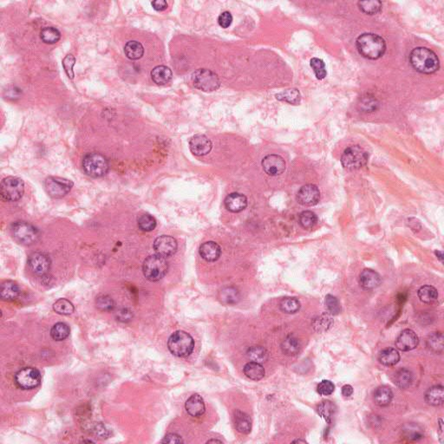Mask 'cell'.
Returning a JSON list of instances; mask_svg holds the SVG:
<instances>
[{
    "mask_svg": "<svg viewBox=\"0 0 444 444\" xmlns=\"http://www.w3.org/2000/svg\"><path fill=\"white\" fill-rule=\"evenodd\" d=\"M357 52L363 58L376 60L382 58L386 52V43L379 35L363 33L356 41Z\"/></svg>",
    "mask_w": 444,
    "mask_h": 444,
    "instance_id": "obj_1",
    "label": "cell"
},
{
    "mask_svg": "<svg viewBox=\"0 0 444 444\" xmlns=\"http://www.w3.org/2000/svg\"><path fill=\"white\" fill-rule=\"evenodd\" d=\"M409 63L416 72L433 74L440 68V61L433 51L426 47H417L409 54Z\"/></svg>",
    "mask_w": 444,
    "mask_h": 444,
    "instance_id": "obj_2",
    "label": "cell"
},
{
    "mask_svg": "<svg viewBox=\"0 0 444 444\" xmlns=\"http://www.w3.org/2000/svg\"><path fill=\"white\" fill-rule=\"evenodd\" d=\"M168 347L170 352L175 357H186L193 352L195 340L188 332L177 331L169 337Z\"/></svg>",
    "mask_w": 444,
    "mask_h": 444,
    "instance_id": "obj_3",
    "label": "cell"
},
{
    "mask_svg": "<svg viewBox=\"0 0 444 444\" xmlns=\"http://www.w3.org/2000/svg\"><path fill=\"white\" fill-rule=\"evenodd\" d=\"M169 271V264L164 257L158 254L148 257L143 265V274L148 280L156 282L159 281Z\"/></svg>",
    "mask_w": 444,
    "mask_h": 444,
    "instance_id": "obj_4",
    "label": "cell"
},
{
    "mask_svg": "<svg viewBox=\"0 0 444 444\" xmlns=\"http://www.w3.org/2000/svg\"><path fill=\"white\" fill-rule=\"evenodd\" d=\"M109 162L105 156L99 153H90L84 157L83 169L89 176L98 178L107 174Z\"/></svg>",
    "mask_w": 444,
    "mask_h": 444,
    "instance_id": "obj_5",
    "label": "cell"
},
{
    "mask_svg": "<svg viewBox=\"0 0 444 444\" xmlns=\"http://www.w3.org/2000/svg\"><path fill=\"white\" fill-rule=\"evenodd\" d=\"M367 162H368V154L363 148L358 145H353L347 148L341 157L342 165L344 169L348 170L361 169L363 166L366 165Z\"/></svg>",
    "mask_w": 444,
    "mask_h": 444,
    "instance_id": "obj_6",
    "label": "cell"
},
{
    "mask_svg": "<svg viewBox=\"0 0 444 444\" xmlns=\"http://www.w3.org/2000/svg\"><path fill=\"white\" fill-rule=\"evenodd\" d=\"M192 82L195 88L205 92L216 91L221 86L217 74L208 69H199L192 74Z\"/></svg>",
    "mask_w": 444,
    "mask_h": 444,
    "instance_id": "obj_7",
    "label": "cell"
},
{
    "mask_svg": "<svg viewBox=\"0 0 444 444\" xmlns=\"http://www.w3.org/2000/svg\"><path fill=\"white\" fill-rule=\"evenodd\" d=\"M11 229L14 240L25 246L33 245L39 240V230L32 224L26 221L14 222Z\"/></svg>",
    "mask_w": 444,
    "mask_h": 444,
    "instance_id": "obj_8",
    "label": "cell"
},
{
    "mask_svg": "<svg viewBox=\"0 0 444 444\" xmlns=\"http://www.w3.org/2000/svg\"><path fill=\"white\" fill-rule=\"evenodd\" d=\"M25 192V183L22 179L9 176L4 179L0 185V193L3 200L17 201L20 200Z\"/></svg>",
    "mask_w": 444,
    "mask_h": 444,
    "instance_id": "obj_9",
    "label": "cell"
},
{
    "mask_svg": "<svg viewBox=\"0 0 444 444\" xmlns=\"http://www.w3.org/2000/svg\"><path fill=\"white\" fill-rule=\"evenodd\" d=\"M73 187V182L67 179L50 176L45 181V188L47 194L52 198L65 197Z\"/></svg>",
    "mask_w": 444,
    "mask_h": 444,
    "instance_id": "obj_10",
    "label": "cell"
},
{
    "mask_svg": "<svg viewBox=\"0 0 444 444\" xmlns=\"http://www.w3.org/2000/svg\"><path fill=\"white\" fill-rule=\"evenodd\" d=\"M15 382L21 389H35L41 382V374L35 368L26 367L16 373Z\"/></svg>",
    "mask_w": 444,
    "mask_h": 444,
    "instance_id": "obj_11",
    "label": "cell"
},
{
    "mask_svg": "<svg viewBox=\"0 0 444 444\" xmlns=\"http://www.w3.org/2000/svg\"><path fill=\"white\" fill-rule=\"evenodd\" d=\"M296 198L299 204L311 207L318 204L320 200V191L319 188L314 184H306L298 190Z\"/></svg>",
    "mask_w": 444,
    "mask_h": 444,
    "instance_id": "obj_12",
    "label": "cell"
},
{
    "mask_svg": "<svg viewBox=\"0 0 444 444\" xmlns=\"http://www.w3.org/2000/svg\"><path fill=\"white\" fill-rule=\"evenodd\" d=\"M51 259L50 257L44 253H33L28 259V265L30 268L35 274L39 276L46 275L51 268Z\"/></svg>",
    "mask_w": 444,
    "mask_h": 444,
    "instance_id": "obj_13",
    "label": "cell"
},
{
    "mask_svg": "<svg viewBox=\"0 0 444 444\" xmlns=\"http://www.w3.org/2000/svg\"><path fill=\"white\" fill-rule=\"evenodd\" d=\"M177 241L175 238L169 236V235H162L156 238L154 242V249L156 251V254L160 256L169 257L172 256L177 251Z\"/></svg>",
    "mask_w": 444,
    "mask_h": 444,
    "instance_id": "obj_14",
    "label": "cell"
},
{
    "mask_svg": "<svg viewBox=\"0 0 444 444\" xmlns=\"http://www.w3.org/2000/svg\"><path fill=\"white\" fill-rule=\"evenodd\" d=\"M263 170L270 176H277L285 172V162L278 155H268L262 160Z\"/></svg>",
    "mask_w": 444,
    "mask_h": 444,
    "instance_id": "obj_15",
    "label": "cell"
},
{
    "mask_svg": "<svg viewBox=\"0 0 444 444\" xmlns=\"http://www.w3.org/2000/svg\"><path fill=\"white\" fill-rule=\"evenodd\" d=\"M418 336L410 329H405L399 334L395 340V346L402 351H409L418 346Z\"/></svg>",
    "mask_w": 444,
    "mask_h": 444,
    "instance_id": "obj_16",
    "label": "cell"
},
{
    "mask_svg": "<svg viewBox=\"0 0 444 444\" xmlns=\"http://www.w3.org/2000/svg\"><path fill=\"white\" fill-rule=\"evenodd\" d=\"M189 148L195 156H206L208 153H210L213 144L210 140L204 135H196L193 136L190 140Z\"/></svg>",
    "mask_w": 444,
    "mask_h": 444,
    "instance_id": "obj_17",
    "label": "cell"
},
{
    "mask_svg": "<svg viewBox=\"0 0 444 444\" xmlns=\"http://www.w3.org/2000/svg\"><path fill=\"white\" fill-rule=\"evenodd\" d=\"M381 281L379 274L373 270L364 269L360 273L359 285L365 291H371L377 288Z\"/></svg>",
    "mask_w": 444,
    "mask_h": 444,
    "instance_id": "obj_18",
    "label": "cell"
},
{
    "mask_svg": "<svg viewBox=\"0 0 444 444\" xmlns=\"http://www.w3.org/2000/svg\"><path fill=\"white\" fill-rule=\"evenodd\" d=\"M247 199L240 193H232L225 199V207L233 213H239L247 208Z\"/></svg>",
    "mask_w": 444,
    "mask_h": 444,
    "instance_id": "obj_19",
    "label": "cell"
},
{
    "mask_svg": "<svg viewBox=\"0 0 444 444\" xmlns=\"http://www.w3.org/2000/svg\"><path fill=\"white\" fill-rule=\"evenodd\" d=\"M221 247L214 241H208L200 247V255L208 262H214L221 257Z\"/></svg>",
    "mask_w": 444,
    "mask_h": 444,
    "instance_id": "obj_20",
    "label": "cell"
},
{
    "mask_svg": "<svg viewBox=\"0 0 444 444\" xmlns=\"http://www.w3.org/2000/svg\"><path fill=\"white\" fill-rule=\"evenodd\" d=\"M186 410L189 415L195 417H199L204 414V400L199 394H194L186 401Z\"/></svg>",
    "mask_w": 444,
    "mask_h": 444,
    "instance_id": "obj_21",
    "label": "cell"
},
{
    "mask_svg": "<svg viewBox=\"0 0 444 444\" xmlns=\"http://www.w3.org/2000/svg\"><path fill=\"white\" fill-rule=\"evenodd\" d=\"M172 77L171 70L164 65H158L153 69L151 72L153 82L157 85H165L169 84V82L171 81Z\"/></svg>",
    "mask_w": 444,
    "mask_h": 444,
    "instance_id": "obj_22",
    "label": "cell"
},
{
    "mask_svg": "<svg viewBox=\"0 0 444 444\" xmlns=\"http://www.w3.org/2000/svg\"><path fill=\"white\" fill-rule=\"evenodd\" d=\"M393 395L392 389L389 386H379L374 391V402L376 405L385 407L392 401Z\"/></svg>",
    "mask_w": 444,
    "mask_h": 444,
    "instance_id": "obj_23",
    "label": "cell"
},
{
    "mask_svg": "<svg viewBox=\"0 0 444 444\" xmlns=\"http://www.w3.org/2000/svg\"><path fill=\"white\" fill-rule=\"evenodd\" d=\"M425 402L431 406H440L444 402V389L442 385L432 386L425 393Z\"/></svg>",
    "mask_w": 444,
    "mask_h": 444,
    "instance_id": "obj_24",
    "label": "cell"
},
{
    "mask_svg": "<svg viewBox=\"0 0 444 444\" xmlns=\"http://www.w3.org/2000/svg\"><path fill=\"white\" fill-rule=\"evenodd\" d=\"M234 425L241 434H249L252 430V420L245 412L236 410L234 415Z\"/></svg>",
    "mask_w": 444,
    "mask_h": 444,
    "instance_id": "obj_25",
    "label": "cell"
},
{
    "mask_svg": "<svg viewBox=\"0 0 444 444\" xmlns=\"http://www.w3.org/2000/svg\"><path fill=\"white\" fill-rule=\"evenodd\" d=\"M20 290L17 283L12 280H7L2 283L0 296L3 300L13 301L20 296Z\"/></svg>",
    "mask_w": 444,
    "mask_h": 444,
    "instance_id": "obj_26",
    "label": "cell"
},
{
    "mask_svg": "<svg viewBox=\"0 0 444 444\" xmlns=\"http://www.w3.org/2000/svg\"><path fill=\"white\" fill-rule=\"evenodd\" d=\"M393 382L401 389H408L413 382V374L408 369L402 368L395 373Z\"/></svg>",
    "mask_w": 444,
    "mask_h": 444,
    "instance_id": "obj_27",
    "label": "cell"
},
{
    "mask_svg": "<svg viewBox=\"0 0 444 444\" xmlns=\"http://www.w3.org/2000/svg\"><path fill=\"white\" fill-rule=\"evenodd\" d=\"M265 369L261 363L251 361L244 366V374L249 379L259 381L265 376Z\"/></svg>",
    "mask_w": 444,
    "mask_h": 444,
    "instance_id": "obj_28",
    "label": "cell"
},
{
    "mask_svg": "<svg viewBox=\"0 0 444 444\" xmlns=\"http://www.w3.org/2000/svg\"><path fill=\"white\" fill-rule=\"evenodd\" d=\"M378 361L385 366H394L400 361V354L394 348H386L380 352Z\"/></svg>",
    "mask_w": 444,
    "mask_h": 444,
    "instance_id": "obj_29",
    "label": "cell"
},
{
    "mask_svg": "<svg viewBox=\"0 0 444 444\" xmlns=\"http://www.w3.org/2000/svg\"><path fill=\"white\" fill-rule=\"evenodd\" d=\"M124 53L130 60H138L143 58L144 48L143 45L138 41H130L124 46Z\"/></svg>",
    "mask_w": 444,
    "mask_h": 444,
    "instance_id": "obj_30",
    "label": "cell"
},
{
    "mask_svg": "<svg viewBox=\"0 0 444 444\" xmlns=\"http://www.w3.org/2000/svg\"><path fill=\"white\" fill-rule=\"evenodd\" d=\"M281 350L286 356H295L300 350V343L294 336L289 335L282 341Z\"/></svg>",
    "mask_w": 444,
    "mask_h": 444,
    "instance_id": "obj_31",
    "label": "cell"
},
{
    "mask_svg": "<svg viewBox=\"0 0 444 444\" xmlns=\"http://www.w3.org/2000/svg\"><path fill=\"white\" fill-rule=\"evenodd\" d=\"M417 295L419 299L425 304H433L437 300L438 292L434 286L423 285L419 288Z\"/></svg>",
    "mask_w": 444,
    "mask_h": 444,
    "instance_id": "obj_32",
    "label": "cell"
},
{
    "mask_svg": "<svg viewBox=\"0 0 444 444\" xmlns=\"http://www.w3.org/2000/svg\"><path fill=\"white\" fill-rule=\"evenodd\" d=\"M247 357H249L250 360H252L253 362L261 363H266L269 357V354L267 352V350L262 346L255 345V346L250 347L247 351Z\"/></svg>",
    "mask_w": 444,
    "mask_h": 444,
    "instance_id": "obj_33",
    "label": "cell"
},
{
    "mask_svg": "<svg viewBox=\"0 0 444 444\" xmlns=\"http://www.w3.org/2000/svg\"><path fill=\"white\" fill-rule=\"evenodd\" d=\"M240 292L234 287H226L220 292V299L226 305H234L240 300Z\"/></svg>",
    "mask_w": 444,
    "mask_h": 444,
    "instance_id": "obj_34",
    "label": "cell"
},
{
    "mask_svg": "<svg viewBox=\"0 0 444 444\" xmlns=\"http://www.w3.org/2000/svg\"><path fill=\"white\" fill-rule=\"evenodd\" d=\"M300 306L301 305H300V302L298 298H292V297L284 298L279 303L280 310L287 314H293V313L298 312L300 309Z\"/></svg>",
    "mask_w": 444,
    "mask_h": 444,
    "instance_id": "obj_35",
    "label": "cell"
},
{
    "mask_svg": "<svg viewBox=\"0 0 444 444\" xmlns=\"http://www.w3.org/2000/svg\"><path fill=\"white\" fill-rule=\"evenodd\" d=\"M318 414L323 417V418L327 421L328 423H331L332 418H333L335 412H336V407L334 405L333 402L331 401H323L321 402L320 404L318 406Z\"/></svg>",
    "mask_w": 444,
    "mask_h": 444,
    "instance_id": "obj_36",
    "label": "cell"
},
{
    "mask_svg": "<svg viewBox=\"0 0 444 444\" xmlns=\"http://www.w3.org/2000/svg\"><path fill=\"white\" fill-rule=\"evenodd\" d=\"M40 38L46 44L53 45L59 42L61 39V33L55 27H46L41 31Z\"/></svg>",
    "mask_w": 444,
    "mask_h": 444,
    "instance_id": "obj_37",
    "label": "cell"
},
{
    "mask_svg": "<svg viewBox=\"0 0 444 444\" xmlns=\"http://www.w3.org/2000/svg\"><path fill=\"white\" fill-rule=\"evenodd\" d=\"M70 332H71V330H70L68 324L63 323V322H59L53 325V327L51 330V336L54 340L63 341L69 337Z\"/></svg>",
    "mask_w": 444,
    "mask_h": 444,
    "instance_id": "obj_38",
    "label": "cell"
},
{
    "mask_svg": "<svg viewBox=\"0 0 444 444\" xmlns=\"http://www.w3.org/2000/svg\"><path fill=\"white\" fill-rule=\"evenodd\" d=\"M360 11L367 15H376L382 10V2L377 0L360 1L357 3Z\"/></svg>",
    "mask_w": 444,
    "mask_h": 444,
    "instance_id": "obj_39",
    "label": "cell"
},
{
    "mask_svg": "<svg viewBox=\"0 0 444 444\" xmlns=\"http://www.w3.org/2000/svg\"><path fill=\"white\" fill-rule=\"evenodd\" d=\"M427 346L429 350L436 353L443 351V335L441 332H434L429 335L427 339Z\"/></svg>",
    "mask_w": 444,
    "mask_h": 444,
    "instance_id": "obj_40",
    "label": "cell"
},
{
    "mask_svg": "<svg viewBox=\"0 0 444 444\" xmlns=\"http://www.w3.org/2000/svg\"><path fill=\"white\" fill-rule=\"evenodd\" d=\"M333 324V320L329 314H322L314 318L312 326L316 331L319 333L328 331Z\"/></svg>",
    "mask_w": 444,
    "mask_h": 444,
    "instance_id": "obj_41",
    "label": "cell"
},
{
    "mask_svg": "<svg viewBox=\"0 0 444 444\" xmlns=\"http://www.w3.org/2000/svg\"><path fill=\"white\" fill-rule=\"evenodd\" d=\"M276 98L279 101H285L286 103L297 105L300 103L301 96L298 90L290 89L287 91H283L279 94L276 95Z\"/></svg>",
    "mask_w": 444,
    "mask_h": 444,
    "instance_id": "obj_42",
    "label": "cell"
},
{
    "mask_svg": "<svg viewBox=\"0 0 444 444\" xmlns=\"http://www.w3.org/2000/svg\"><path fill=\"white\" fill-rule=\"evenodd\" d=\"M299 224L305 229H311L318 222V217L312 211H303L298 217Z\"/></svg>",
    "mask_w": 444,
    "mask_h": 444,
    "instance_id": "obj_43",
    "label": "cell"
},
{
    "mask_svg": "<svg viewBox=\"0 0 444 444\" xmlns=\"http://www.w3.org/2000/svg\"><path fill=\"white\" fill-rule=\"evenodd\" d=\"M53 310L61 315H71L74 312V305L66 298H59L53 305Z\"/></svg>",
    "mask_w": 444,
    "mask_h": 444,
    "instance_id": "obj_44",
    "label": "cell"
},
{
    "mask_svg": "<svg viewBox=\"0 0 444 444\" xmlns=\"http://www.w3.org/2000/svg\"><path fill=\"white\" fill-rule=\"evenodd\" d=\"M138 227L141 230L144 232H150L154 230L156 227V221L155 218L149 214H143L138 218Z\"/></svg>",
    "mask_w": 444,
    "mask_h": 444,
    "instance_id": "obj_45",
    "label": "cell"
},
{
    "mask_svg": "<svg viewBox=\"0 0 444 444\" xmlns=\"http://www.w3.org/2000/svg\"><path fill=\"white\" fill-rule=\"evenodd\" d=\"M310 65L316 75V78H318V80H322L326 77L327 72H326L324 61L322 59L313 58L311 59Z\"/></svg>",
    "mask_w": 444,
    "mask_h": 444,
    "instance_id": "obj_46",
    "label": "cell"
},
{
    "mask_svg": "<svg viewBox=\"0 0 444 444\" xmlns=\"http://www.w3.org/2000/svg\"><path fill=\"white\" fill-rule=\"evenodd\" d=\"M96 305L101 311H112L115 307V302L110 296L101 295L97 298Z\"/></svg>",
    "mask_w": 444,
    "mask_h": 444,
    "instance_id": "obj_47",
    "label": "cell"
},
{
    "mask_svg": "<svg viewBox=\"0 0 444 444\" xmlns=\"http://www.w3.org/2000/svg\"><path fill=\"white\" fill-rule=\"evenodd\" d=\"M324 303H325V306H326L328 311L331 315H337L340 313V303H339L338 299L336 297H334V296L331 295V294H328L325 297Z\"/></svg>",
    "mask_w": 444,
    "mask_h": 444,
    "instance_id": "obj_48",
    "label": "cell"
},
{
    "mask_svg": "<svg viewBox=\"0 0 444 444\" xmlns=\"http://www.w3.org/2000/svg\"><path fill=\"white\" fill-rule=\"evenodd\" d=\"M335 385L330 380H323L318 383L317 391L321 395H330L334 392Z\"/></svg>",
    "mask_w": 444,
    "mask_h": 444,
    "instance_id": "obj_49",
    "label": "cell"
},
{
    "mask_svg": "<svg viewBox=\"0 0 444 444\" xmlns=\"http://www.w3.org/2000/svg\"><path fill=\"white\" fill-rule=\"evenodd\" d=\"M75 63H76V59L72 54H68L65 57L63 60V66L65 69L66 74L71 79L74 78V72H73V67H74Z\"/></svg>",
    "mask_w": 444,
    "mask_h": 444,
    "instance_id": "obj_50",
    "label": "cell"
},
{
    "mask_svg": "<svg viewBox=\"0 0 444 444\" xmlns=\"http://www.w3.org/2000/svg\"><path fill=\"white\" fill-rule=\"evenodd\" d=\"M92 433L99 438H108L111 435V432L103 422H96L91 428Z\"/></svg>",
    "mask_w": 444,
    "mask_h": 444,
    "instance_id": "obj_51",
    "label": "cell"
},
{
    "mask_svg": "<svg viewBox=\"0 0 444 444\" xmlns=\"http://www.w3.org/2000/svg\"><path fill=\"white\" fill-rule=\"evenodd\" d=\"M233 22V16L229 12H224L218 18V23L221 27L226 29L232 25Z\"/></svg>",
    "mask_w": 444,
    "mask_h": 444,
    "instance_id": "obj_52",
    "label": "cell"
},
{
    "mask_svg": "<svg viewBox=\"0 0 444 444\" xmlns=\"http://www.w3.org/2000/svg\"><path fill=\"white\" fill-rule=\"evenodd\" d=\"M162 443H182V438L176 434H168L162 441Z\"/></svg>",
    "mask_w": 444,
    "mask_h": 444,
    "instance_id": "obj_53",
    "label": "cell"
},
{
    "mask_svg": "<svg viewBox=\"0 0 444 444\" xmlns=\"http://www.w3.org/2000/svg\"><path fill=\"white\" fill-rule=\"evenodd\" d=\"M117 319L118 320L123 321V322H128L131 320V318H133V313L128 310V309H123L121 311H118L117 313Z\"/></svg>",
    "mask_w": 444,
    "mask_h": 444,
    "instance_id": "obj_54",
    "label": "cell"
},
{
    "mask_svg": "<svg viewBox=\"0 0 444 444\" xmlns=\"http://www.w3.org/2000/svg\"><path fill=\"white\" fill-rule=\"evenodd\" d=\"M151 5H152L153 8L157 12H163L168 8V3L165 0H156V1H153Z\"/></svg>",
    "mask_w": 444,
    "mask_h": 444,
    "instance_id": "obj_55",
    "label": "cell"
},
{
    "mask_svg": "<svg viewBox=\"0 0 444 444\" xmlns=\"http://www.w3.org/2000/svg\"><path fill=\"white\" fill-rule=\"evenodd\" d=\"M353 387L350 385V384H346V385L342 387V395L345 396V397L350 396V395L353 394Z\"/></svg>",
    "mask_w": 444,
    "mask_h": 444,
    "instance_id": "obj_56",
    "label": "cell"
},
{
    "mask_svg": "<svg viewBox=\"0 0 444 444\" xmlns=\"http://www.w3.org/2000/svg\"><path fill=\"white\" fill-rule=\"evenodd\" d=\"M434 253H435V255L437 256L439 260H440L441 263L443 262V254H442V252H441V251H435Z\"/></svg>",
    "mask_w": 444,
    "mask_h": 444,
    "instance_id": "obj_57",
    "label": "cell"
},
{
    "mask_svg": "<svg viewBox=\"0 0 444 444\" xmlns=\"http://www.w3.org/2000/svg\"><path fill=\"white\" fill-rule=\"evenodd\" d=\"M211 442H221V441H219V440H210V441H208V443H211Z\"/></svg>",
    "mask_w": 444,
    "mask_h": 444,
    "instance_id": "obj_58",
    "label": "cell"
},
{
    "mask_svg": "<svg viewBox=\"0 0 444 444\" xmlns=\"http://www.w3.org/2000/svg\"><path fill=\"white\" fill-rule=\"evenodd\" d=\"M293 442H304L305 443V441H301V440H297V441H294Z\"/></svg>",
    "mask_w": 444,
    "mask_h": 444,
    "instance_id": "obj_59",
    "label": "cell"
}]
</instances>
